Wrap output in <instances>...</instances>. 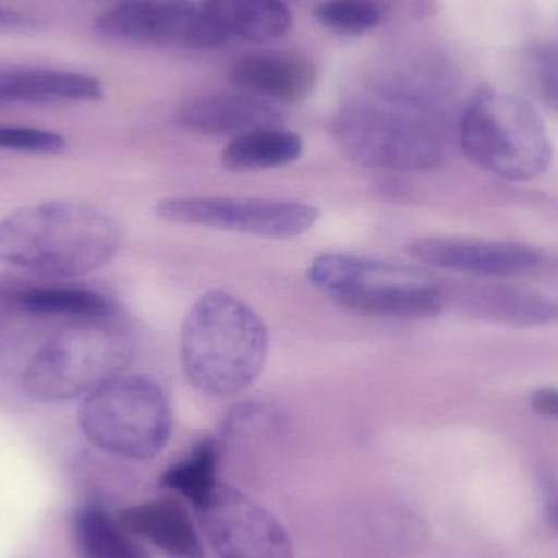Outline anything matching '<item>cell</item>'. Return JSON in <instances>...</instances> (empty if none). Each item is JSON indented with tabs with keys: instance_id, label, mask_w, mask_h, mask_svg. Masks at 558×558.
<instances>
[{
	"instance_id": "obj_1",
	"label": "cell",
	"mask_w": 558,
	"mask_h": 558,
	"mask_svg": "<svg viewBox=\"0 0 558 558\" xmlns=\"http://www.w3.org/2000/svg\"><path fill=\"white\" fill-rule=\"evenodd\" d=\"M117 222L97 206L43 202L0 221V264L48 278H81L120 251Z\"/></svg>"
},
{
	"instance_id": "obj_2",
	"label": "cell",
	"mask_w": 558,
	"mask_h": 558,
	"mask_svg": "<svg viewBox=\"0 0 558 558\" xmlns=\"http://www.w3.org/2000/svg\"><path fill=\"white\" fill-rule=\"evenodd\" d=\"M268 344L267 325L251 305L229 292L209 291L183 322V371L206 396H238L260 377Z\"/></svg>"
},
{
	"instance_id": "obj_3",
	"label": "cell",
	"mask_w": 558,
	"mask_h": 558,
	"mask_svg": "<svg viewBox=\"0 0 558 558\" xmlns=\"http://www.w3.org/2000/svg\"><path fill=\"white\" fill-rule=\"evenodd\" d=\"M133 360V341L114 318L74 320L36 344L20 371V389L36 402L84 399Z\"/></svg>"
},
{
	"instance_id": "obj_4",
	"label": "cell",
	"mask_w": 558,
	"mask_h": 558,
	"mask_svg": "<svg viewBox=\"0 0 558 558\" xmlns=\"http://www.w3.org/2000/svg\"><path fill=\"white\" fill-rule=\"evenodd\" d=\"M465 157L501 179L533 180L553 162V143L536 108L517 95L484 88L459 120Z\"/></svg>"
},
{
	"instance_id": "obj_5",
	"label": "cell",
	"mask_w": 558,
	"mask_h": 558,
	"mask_svg": "<svg viewBox=\"0 0 558 558\" xmlns=\"http://www.w3.org/2000/svg\"><path fill=\"white\" fill-rule=\"evenodd\" d=\"M78 426L107 454L131 461L156 458L172 435V409L147 376L120 374L82 400Z\"/></svg>"
},
{
	"instance_id": "obj_6",
	"label": "cell",
	"mask_w": 558,
	"mask_h": 558,
	"mask_svg": "<svg viewBox=\"0 0 558 558\" xmlns=\"http://www.w3.org/2000/svg\"><path fill=\"white\" fill-rule=\"evenodd\" d=\"M315 288L360 314L390 318H432L446 294L423 271L405 265L347 254L315 258L307 274Z\"/></svg>"
},
{
	"instance_id": "obj_7",
	"label": "cell",
	"mask_w": 558,
	"mask_h": 558,
	"mask_svg": "<svg viewBox=\"0 0 558 558\" xmlns=\"http://www.w3.org/2000/svg\"><path fill=\"white\" fill-rule=\"evenodd\" d=\"M331 133L360 166L396 172L435 169L442 143L435 118L397 110L373 100L344 104L331 120Z\"/></svg>"
},
{
	"instance_id": "obj_8",
	"label": "cell",
	"mask_w": 558,
	"mask_h": 558,
	"mask_svg": "<svg viewBox=\"0 0 558 558\" xmlns=\"http://www.w3.org/2000/svg\"><path fill=\"white\" fill-rule=\"evenodd\" d=\"M154 211L173 225L203 226L265 239L298 238L318 219V209L307 203L222 196L160 199Z\"/></svg>"
},
{
	"instance_id": "obj_9",
	"label": "cell",
	"mask_w": 558,
	"mask_h": 558,
	"mask_svg": "<svg viewBox=\"0 0 558 558\" xmlns=\"http://www.w3.org/2000/svg\"><path fill=\"white\" fill-rule=\"evenodd\" d=\"M95 29L118 41L195 51L229 43L202 7L186 0H128L105 10L95 20Z\"/></svg>"
},
{
	"instance_id": "obj_10",
	"label": "cell",
	"mask_w": 558,
	"mask_h": 558,
	"mask_svg": "<svg viewBox=\"0 0 558 558\" xmlns=\"http://www.w3.org/2000/svg\"><path fill=\"white\" fill-rule=\"evenodd\" d=\"M203 530L221 558H292L288 531L242 492L219 485L198 508Z\"/></svg>"
},
{
	"instance_id": "obj_11",
	"label": "cell",
	"mask_w": 558,
	"mask_h": 558,
	"mask_svg": "<svg viewBox=\"0 0 558 558\" xmlns=\"http://www.w3.org/2000/svg\"><path fill=\"white\" fill-rule=\"evenodd\" d=\"M407 254L426 267L484 278L514 277L543 264V254L531 245L485 239H415Z\"/></svg>"
},
{
	"instance_id": "obj_12",
	"label": "cell",
	"mask_w": 558,
	"mask_h": 558,
	"mask_svg": "<svg viewBox=\"0 0 558 558\" xmlns=\"http://www.w3.org/2000/svg\"><path fill=\"white\" fill-rule=\"evenodd\" d=\"M367 88L379 104L436 120L451 98L454 78L438 59L387 56L367 75Z\"/></svg>"
},
{
	"instance_id": "obj_13",
	"label": "cell",
	"mask_w": 558,
	"mask_h": 558,
	"mask_svg": "<svg viewBox=\"0 0 558 558\" xmlns=\"http://www.w3.org/2000/svg\"><path fill=\"white\" fill-rule=\"evenodd\" d=\"M232 84L245 94L278 104H301L317 84V65L304 52L258 49L235 59Z\"/></svg>"
},
{
	"instance_id": "obj_14",
	"label": "cell",
	"mask_w": 558,
	"mask_h": 558,
	"mask_svg": "<svg viewBox=\"0 0 558 558\" xmlns=\"http://www.w3.org/2000/svg\"><path fill=\"white\" fill-rule=\"evenodd\" d=\"M175 123L192 133L235 140L262 128L281 126L282 114L254 95L213 94L182 105Z\"/></svg>"
},
{
	"instance_id": "obj_15",
	"label": "cell",
	"mask_w": 558,
	"mask_h": 558,
	"mask_svg": "<svg viewBox=\"0 0 558 558\" xmlns=\"http://www.w3.org/2000/svg\"><path fill=\"white\" fill-rule=\"evenodd\" d=\"M462 307L482 320L513 327L557 324L558 299L510 282H485L462 292Z\"/></svg>"
},
{
	"instance_id": "obj_16",
	"label": "cell",
	"mask_w": 558,
	"mask_h": 558,
	"mask_svg": "<svg viewBox=\"0 0 558 558\" xmlns=\"http://www.w3.org/2000/svg\"><path fill=\"white\" fill-rule=\"evenodd\" d=\"M101 98L104 85L94 75L46 68H0V107Z\"/></svg>"
},
{
	"instance_id": "obj_17",
	"label": "cell",
	"mask_w": 558,
	"mask_h": 558,
	"mask_svg": "<svg viewBox=\"0 0 558 558\" xmlns=\"http://www.w3.org/2000/svg\"><path fill=\"white\" fill-rule=\"evenodd\" d=\"M118 521L128 533L143 537L169 557H206L195 524L177 501L153 500L134 505L120 511Z\"/></svg>"
},
{
	"instance_id": "obj_18",
	"label": "cell",
	"mask_w": 558,
	"mask_h": 558,
	"mask_svg": "<svg viewBox=\"0 0 558 558\" xmlns=\"http://www.w3.org/2000/svg\"><path fill=\"white\" fill-rule=\"evenodd\" d=\"M199 7L229 41H277L291 32L294 23L282 0H203Z\"/></svg>"
},
{
	"instance_id": "obj_19",
	"label": "cell",
	"mask_w": 558,
	"mask_h": 558,
	"mask_svg": "<svg viewBox=\"0 0 558 558\" xmlns=\"http://www.w3.org/2000/svg\"><path fill=\"white\" fill-rule=\"evenodd\" d=\"M16 308L39 317L74 320L114 318L117 307L107 295L81 286L45 284L13 291Z\"/></svg>"
},
{
	"instance_id": "obj_20",
	"label": "cell",
	"mask_w": 558,
	"mask_h": 558,
	"mask_svg": "<svg viewBox=\"0 0 558 558\" xmlns=\"http://www.w3.org/2000/svg\"><path fill=\"white\" fill-rule=\"evenodd\" d=\"M302 140L281 126L262 128L235 137L222 153L229 172H258L288 166L301 157Z\"/></svg>"
},
{
	"instance_id": "obj_21",
	"label": "cell",
	"mask_w": 558,
	"mask_h": 558,
	"mask_svg": "<svg viewBox=\"0 0 558 558\" xmlns=\"http://www.w3.org/2000/svg\"><path fill=\"white\" fill-rule=\"evenodd\" d=\"M72 537L82 558H146L140 544L105 508L88 505L72 518Z\"/></svg>"
},
{
	"instance_id": "obj_22",
	"label": "cell",
	"mask_w": 558,
	"mask_h": 558,
	"mask_svg": "<svg viewBox=\"0 0 558 558\" xmlns=\"http://www.w3.org/2000/svg\"><path fill=\"white\" fill-rule=\"evenodd\" d=\"M218 465V445L215 439H203L183 461L170 465L163 472L160 485L182 495L198 510L219 487Z\"/></svg>"
},
{
	"instance_id": "obj_23",
	"label": "cell",
	"mask_w": 558,
	"mask_h": 558,
	"mask_svg": "<svg viewBox=\"0 0 558 558\" xmlns=\"http://www.w3.org/2000/svg\"><path fill=\"white\" fill-rule=\"evenodd\" d=\"M314 16L328 32L341 36H360L383 25L387 16L384 0H322Z\"/></svg>"
},
{
	"instance_id": "obj_24",
	"label": "cell",
	"mask_w": 558,
	"mask_h": 558,
	"mask_svg": "<svg viewBox=\"0 0 558 558\" xmlns=\"http://www.w3.org/2000/svg\"><path fill=\"white\" fill-rule=\"evenodd\" d=\"M65 137L51 130L0 124V149L25 154H59L65 149Z\"/></svg>"
},
{
	"instance_id": "obj_25",
	"label": "cell",
	"mask_w": 558,
	"mask_h": 558,
	"mask_svg": "<svg viewBox=\"0 0 558 558\" xmlns=\"http://www.w3.org/2000/svg\"><path fill=\"white\" fill-rule=\"evenodd\" d=\"M533 68L541 97L558 111V39L541 43L534 49Z\"/></svg>"
},
{
	"instance_id": "obj_26",
	"label": "cell",
	"mask_w": 558,
	"mask_h": 558,
	"mask_svg": "<svg viewBox=\"0 0 558 558\" xmlns=\"http://www.w3.org/2000/svg\"><path fill=\"white\" fill-rule=\"evenodd\" d=\"M39 26V20L20 10L0 7V33L32 32Z\"/></svg>"
},
{
	"instance_id": "obj_27",
	"label": "cell",
	"mask_w": 558,
	"mask_h": 558,
	"mask_svg": "<svg viewBox=\"0 0 558 558\" xmlns=\"http://www.w3.org/2000/svg\"><path fill=\"white\" fill-rule=\"evenodd\" d=\"M531 405L539 415L558 420L557 387H539L531 393Z\"/></svg>"
},
{
	"instance_id": "obj_28",
	"label": "cell",
	"mask_w": 558,
	"mask_h": 558,
	"mask_svg": "<svg viewBox=\"0 0 558 558\" xmlns=\"http://www.w3.org/2000/svg\"><path fill=\"white\" fill-rule=\"evenodd\" d=\"M16 314H19V308H16L13 291L0 289V330L9 327Z\"/></svg>"
},
{
	"instance_id": "obj_29",
	"label": "cell",
	"mask_w": 558,
	"mask_h": 558,
	"mask_svg": "<svg viewBox=\"0 0 558 558\" xmlns=\"http://www.w3.org/2000/svg\"><path fill=\"white\" fill-rule=\"evenodd\" d=\"M547 518H549V524L553 526V530L558 533V498H556V501L550 505Z\"/></svg>"
}]
</instances>
